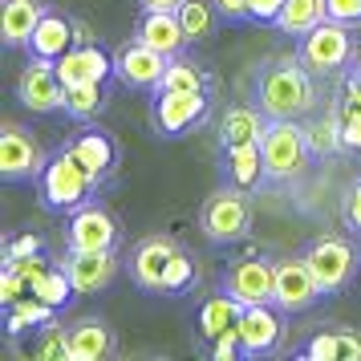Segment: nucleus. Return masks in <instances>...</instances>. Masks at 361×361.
I'll return each instance as SVG.
<instances>
[{
	"label": "nucleus",
	"mask_w": 361,
	"mask_h": 361,
	"mask_svg": "<svg viewBox=\"0 0 361 361\" xmlns=\"http://www.w3.org/2000/svg\"><path fill=\"white\" fill-rule=\"evenodd\" d=\"M57 73L66 85H90V82H110L114 78V53H106L98 41L73 45L66 57H57Z\"/></svg>",
	"instance_id": "nucleus-19"
},
{
	"label": "nucleus",
	"mask_w": 361,
	"mask_h": 361,
	"mask_svg": "<svg viewBox=\"0 0 361 361\" xmlns=\"http://www.w3.org/2000/svg\"><path fill=\"white\" fill-rule=\"evenodd\" d=\"M66 147L78 154V163H82L98 183H110L118 163H122L118 138L106 130V126H98V122H82V130L73 134V138H66Z\"/></svg>",
	"instance_id": "nucleus-14"
},
{
	"label": "nucleus",
	"mask_w": 361,
	"mask_h": 361,
	"mask_svg": "<svg viewBox=\"0 0 361 361\" xmlns=\"http://www.w3.org/2000/svg\"><path fill=\"white\" fill-rule=\"evenodd\" d=\"M341 224H345V231H349L353 240H361V179H353L349 187H345V199H341Z\"/></svg>",
	"instance_id": "nucleus-36"
},
{
	"label": "nucleus",
	"mask_w": 361,
	"mask_h": 361,
	"mask_svg": "<svg viewBox=\"0 0 361 361\" xmlns=\"http://www.w3.org/2000/svg\"><path fill=\"white\" fill-rule=\"evenodd\" d=\"M106 183H98L82 163H78V154L69 147H57L49 154V163L41 171V179H37V199H41V207L53 215H69L85 207L90 199H98V191Z\"/></svg>",
	"instance_id": "nucleus-2"
},
{
	"label": "nucleus",
	"mask_w": 361,
	"mask_h": 361,
	"mask_svg": "<svg viewBox=\"0 0 361 361\" xmlns=\"http://www.w3.org/2000/svg\"><path fill=\"white\" fill-rule=\"evenodd\" d=\"M296 53L300 61L317 73V78H337L353 66L357 57V37H353V25H341V20H321L312 33H305L296 41Z\"/></svg>",
	"instance_id": "nucleus-5"
},
{
	"label": "nucleus",
	"mask_w": 361,
	"mask_h": 361,
	"mask_svg": "<svg viewBox=\"0 0 361 361\" xmlns=\"http://www.w3.org/2000/svg\"><path fill=\"white\" fill-rule=\"evenodd\" d=\"M247 8H252V20L256 25H276L284 0H247Z\"/></svg>",
	"instance_id": "nucleus-42"
},
{
	"label": "nucleus",
	"mask_w": 361,
	"mask_h": 361,
	"mask_svg": "<svg viewBox=\"0 0 361 361\" xmlns=\"http://www.w3.org/2000/svg\"><path fill=\"white\" fill-rule=\"evenodd\" d=\"M183 247L175 235H163V231H154V235H147V240H138V244L130 247V280L142 288V293H163V280H166V268H171V260L179 256Z\"/></svg>",
	"instance_id": "nucleus-13"
},
{
	"label": "nucleus",
	"mask_w": 361,
	"mask_h": 361,
	"mask_svg": "<svg viewBox=\"0 0 361 361\" xmlns=\"http://www.w3.org/2000/svg\"><path fill=\"white\" fill-rule=\"evenodd\" d=\"M61 264H66L69 280H73V288L82 296H94L102 288H110L118 276V268H122L118 252H78V247H66Z\"/></svg>",
	"instance_id": "nucleus-17"
},
{
	"label": "nucleus",
	"mask_w": 361,
	"mask_h": 361,
	"mask_svg": "<svg viewBox=\"0 0 361 361\" xmlns=\"http://www.w3.org/2000/svg\"><path fill=\"white\" fill-rule=\"evenodd\" d=\"M20 353L29 361H73V353H69V325H61L57 317L45 321L41 329H33V341Z\"/></svg>",
	"instance_id": "nucleus-31"
},
{
	"label": "nucleus",
	"mask_w": 361,
	"mask_h": 361,
	"mask_svg": "<svg viewBox=\"0 0 361 361\" xmlns=\"http://www.w3.org/2000/svg\"><path fill=\"white\" fill-rule=\"evenodd\" d=\"M219 288L228 296H235L240 305H272L276 296V264L260 260V256H244V260H231Z\"/></svg>",
	"instance_id": "nucleus-12"
},
{
	"label": "nucleus",
	"mask_w": 361,
	"mask_h": 361,
	"mask_svg": "<svg viewBox=\"0 0 361 361\" xmlns=\"http://www.w3.org/2000/svg\"><path fill=\"white\" fill-rule=\"evenodd\" d=\"M45 163H49V154L20 122L0 126V179L4 183H37Z\"/></svg>",
	"instance_id": "nucleus-10"
},
{
	"label": "nucleus",
	"mask_w": 361,
	"mask_h": 361,
	"mask_svg": "<svg viewBox=\"0 0 361 361\" xmlns=\"http://www.w3.org/2000/svg\"><path fill=\"white\" fill-rule=\"evenodd\" d=\"M122 224L102 207L98 199H90L85 207L69 212L66 219V247L78 252H122Z\"/></svg>",
	"instance_id": "nucleus-7"
},
{
	"label": "nucleus",
	"mask_w": 361,
	"mask_h": 361,
	"mask_svg": "<svg viewBox=\"0 0 361 361\" xmlns=\"http://www.w3.org/2000/svg\"><path fill=\"white\" fill-rule=\"evenodd\" d=\"M53 264H57V260H49V256L41 252V256H25V260H13V264H4V268H13V272H17L25 284H29V293H33V284L45 276V272H49Z\"/></svg>",
	"instance_id": "nucleus-38"
},
{
	"label": "nucleus",
	"mask_w": 361,
	"mask_h": 361,
	"mask_svg": "<svg viewBox=\"0 0 361 361\" xmlns=\"http://www.w3.org/2000/svg\"><path fill=\"white\" fill-rule=\"evenodd\" d=\"M215 8H219V17L228 20V25H244V20H252L247 0H215Z\"/></svg>",
	"instance_id": "nucleus-43"
},
{
	"label": "nucleus",
	"mask_w": 361,
	"mask_h": 361,
	"mask_svg": "<svg viewBox=\"0 0 361 361\" xmlns=\"http://www.w3.org/2000/svg\"><path fill=\"white\" fill-rule=\"evenodd\" d=\"M207 357L212 361H235V357H244V341H240V325L228 329L224 337H215L212 345H207Z\"/></svg>",
	"instance_id": "nucleus-39"
},
{
	"label": "nucleus",
	"mask_w": 361,
	"mask_h": 361,
	"mask_svg": "<svg viewBox=\"0 0 361 361\" xmlns=\"http://www.w3.org/2000/svg\"><path fill=\"white\" fill-rule=\"evenodd\" d=\"M114 329L110 321H102V317H78L73 325H69V353L73 361H106L114 357Z\"/></svg>",
	"instance_id": "nucleus-24"
},
{
	"label": "nucleus",
	"mask_w": 361,
	"mask_h": 361,
	"mask_svg": "<svg viewBox=\"0 0 361 361\" xmlns=\"http://www.w3.org/2000/svg\"><path fill=\"white\" fill-rule=\"evenodd\" d=\"M29 296V284L13 272V268H0V305L8 309V305H17V300H25Z\"/></svg>",
	"instance_id": "nucleus-40"
},
{
	"label": "nucleus",
	"mask_w": 361,
	"mask_h": 361,
	"mask_svg": "<svg viewBox=\"0 0 361 361\" xmlns=\"http://www.w3.org/2000/svg\"><path fill=\"white\" fill-rule=\"evenodd\" d=\"M321 296H325V288L317 284V276H312V268L305 256H284V260H276V296H272V305H280V309L293 317V312H309Z\"/></svg>",
	"instance_id": "nucleus-16"
},
{
	"label": "nucleus",
	"mask_w": 361,
	"mask_h": 361,
	"mask_svg": "<svg viewBox=\"0 0 361 361\" xmlns=\"http://www.w3.org/2000/svg\"><path fill=\"white\" fill-rule=\"evenodd\" d=\"M195 284V260L187 256V252H179L175 260H171V268H166V280H163V293H171V296H179V293H187Z\"/></svg>",
	"instance_id": "nucleus-35"
},
{
	"label": "nucleus",
	"mask_w": 361,
	"mask_h": 361,
	"mask_svg": "<svg viewBox=\"0 0 361 361\" xmlns=\"http://www.w3.org/2000/svg\"><path fill=\"white\" fill-rule=\"evenodd\" d=\"M252 191L240 187H219L203 199L199 207V231L212 240V244H240L247 231H252Z\"/></svg>",
	"instance_id": "nucleus-6"
},
{
	"label": "nucleus",
	"mask_w": 361,
	"mask_h": 361,
	"mask_svg": "<svg viewBox=\"0 0 361 361\" xmlns=\"http://www.w3.org/2000/svg\"><path fill=\"white\" fill-rule=\"evenodd\" d=\"M183 0H138V8H159V13H179Z\"/></svg>",
	"instance_id": "nucleus-45"
},
{
	"label": "nucleus",
	"mask_w": 361,
	"mask_h": 361,
	"mask_svg": "<svg viewBox=\"0 0 361 361\" xmlns=\"http://www.w3.org/2000/svg\"><path fill=\"white\" fill-rule=\"evenodd\" d=\"M240 312H244V305L219 288L215 296H207V300L199 305V312H195V337L203 345H212L215 337H224L228 329L240 325Z\"/></svg>",
	"instance_id": "nucleus-25"
},
{
	"label": "nucleus",
	"mask_w": 361,
	"mask_h": 361,
	"mask_svg": "<svg viewBox=\"0 0 361 361\" xmlns=\"http://www.w3.org/2000/svg\"><path fill=\"white\" fill-rule=\"evenodd\" d=\"M296 357H305V361H361V333L349 325H317L300 341Z\"/></svg>",
	"instance_id": "nucleus-18"
},
{
	"label": "nucleus",
	"mask_w": 361,
	"mask_h": 361,
	"mask_svg": "<svg viewBox=\"0 0 361 361\" xmlns=\"http://www.w3.org/2000/svg\"><path fill=\"white\" fill-rule=\"evenodd\" d=\"M260 147H264V183H296L317 159L300 118H272Z\"/></svg>",
	"instance_id": "nucleus-3"
},
{
	"label": "nucleus",
	"mask_w": 361,
	"mask_h": 361,
	"mask_svg": "<svg viewBox=\"0 0 361 361\" xmlns=\"http://www.w3.org/2000/svg\"><path fill=\"white\" fill-rule=\"evenodd\" d=\"M166 53L150 49L147 41H138V37H130V41H122L114 49V78L126 90H154V85L163 82L166 73Z\"/></svg>",
	"instance_id": "nucleus-15"
},
{
	"label": "nucleus",
	"mask_w": 361,
	"mask_h": 361,
	"mask_svg": "<svg viewBox=\"0 0 361 361\" xmlns=\"http://www.w3.org/2000/svg\"><path fill=\"white\" fill-rule=\"evenodd\" d=\"M17 102L33 114H57L66 106V82L57 73V61L29 57V66L17 78Z\"/></svg>",
	"instance_id": "nucleus-11"
},
{
	"label": "nucleus",
	"mask_w": 361,
	"mask_h": 361,
	"mask_svg": "<svg viewBox=\"0 0 361 361\" xmlns=\"http://www.w3.org/2000/svg\"><path fill=\"white\" fill-rule=\"evenodd\" d=\"M154 90H187V94H215V73L207 66H199L195 57H171L166 61V73L163 82L154 85Z\"/></svg>",
	"instance_id": "nucleus-27"
},
{
	"label": "nucleus",
	"mask_w": 361,
	"mask_h": 361,
	"mask_svg": "<svg viewBox=\"0 0 361 361\" xmlns=\"http://www.w3.org/2000/svg\"><path fill=\"white\" fill-rule=\"evenodd\" d=\"M357 244H361V240H357Z\"/></svg>",
	"instance_id": "nucleus-47"
},
{
	"label": "nucleus",
	"mask_w": 361,
	"mask_h": 361,
	"mask_svg": "<svg viewBox=\"0 0 361 361\" xmlns=\"http://www.w3.org/2000/svg\"><path fill=\"white\" fill-rule=\"evenodd\" d=\"M321 20H329V4L325 0H284V8H280V17H276V29L284 37H300L312 33Z\"/></svg>",
	"instance_id": "nucleus-30"
},
{
	"label": "nucleus",
	"mask_w": 361,
	"mask_h": 361,
	"mask_svg": "<svg viewBox=\"0 0 361 361\" xmlns=\"http://www.w3.org/2000/svg\"><path fill=\"white\" fill-rule=\"evenodd\" d=\"M224 179L231 187H240V191H256L264 183V147L260 142L224 150Z\"/></svg>",
	"instance_id": "nucleus-26"
},
{
	"label": "nucleus",
	"mask_w": 361,
	"mask_h": 361,
	"mask_svg": "<svg viewBox=\"0 0 361 361\" xmlns=\"http://www.w3.org/2000/svg\"><path fill=\"white\" fill-rule=\"evenodd\" d=\"M240 341H244V357H276L288 345V312L280 305H247L240 312Z\"/></svg>",
	"instance_id": "nucleus-8"
},
{
	"label": "nucleus",
	"mask_w": 361,
	"mask_h": 361,
	"mask_svg": "<svg viewBox=\"0 0 361 361\" xmlns=\"http://www.w3.org/2000/svg\"><path fill=\"white\" fill-rule=\"evenodd\" d=\"M305 134H309V147L317 159H333V154H341L345 147V122H341V106H329L325 118H312L305 122Z\"/></svg>",
	"instance_id": "nucleus-29"
},
{
	"label": "nucleus",
	"mask_w": 361,
	"mask_h": 361,
	"mask_svg": "<svg viewBox=\"0 0 361 361\" xmlns=\"http://www.w3.org/2000/svg\"><path fill=\"white\" fill-rule=\"evenodd\" d=\"M212 94H187V90H150V126L163 138H183L207 114Z\"/></svg>",
	"instance_id": "nucleus-9"
},
{
	"label": "nucleus",
	"mask_w": 361,
	"mask_h": 361,
	"mask_svg": "<svg viewBox=\"0 0 361 361\" xmlns=\"http://www.w3.org/2000/svg\"><path fill=\"white\" fill-rule=\"evenodd\" d=\"M73 45H78L73 17H69V13H57V8H49V13L41 17V25L33 29V37H29V57L57 61V57H66Z\"/></svg>",
	"instance_id": "nucleus-23"
},
{
	"label": "nucleus",
	"mask_w": 361,
	"mask_h": 361,
	"mask_svg": "<svg viewBox=\"0 0 361 361\" xmlns=\"http://www.w3.org/2000/svg\"><path fill=\"white\" fill-rule=\"evenodd\" d=\"M134 37L147 41L150 49L166 53V57H179L187 49V33L179 25V13H159V8H142L134 20Z\"/></svg>",
	"instance_id": "nucleus-22"
},
{
	"label": "nucleus",
	"mask_w": 361,
	"mask_h": 361,
	"mask_svg": "<svg viewBox=\"0 0 361 361\" xmlns=\"http://www.w3.org/2000/svg\"><path fill=\"white\" fill-rule=\"evenodd\" d=\"M268 122H272V118L264 114L256 102H235V106H228L224 118H219V150L247 147V142H264Z\"/></svg>",
	"instance_id": "nucleus-20"
},
{
	"label": "nucleus",
	"mask_w": 361,
	"mask_h": 361,
	"mask_svg": "<svg viewBox=\"0 0 361 361\" xmlns=\"http://www.w3.org/2000/svg\"><path fill=\"white\" fill-rule=\"evenodd\" d=\"M219 8H215V0H183L179 4V25L183 33H187V45H207L219 29Z\"/></svg>",
	"instance_id": "nucleus-32"
},
{
	"label": "nucleus",
	"mask_w": 361,
	"mask_h": 361,
	"mask_svg": "<svg viewBox=\"0 0 361 361\" xmlns=\"http://www.w3.org/2000/svg\"><path fill=\"white\" fill-rule=\"evenodd\" d=\"M256 106L268 118H309L317 110V73L300 53H272L256 66Z\"/></svg>",
	"instance_id": "nucleus-1"
},
{
	"label": "nucleus",
	"mask_w": 361,
	"mask_h": 361,
	"mask_svg": "<svg viewBox=\"0 0 361 361\" xmlns=\"http://www.w3.org/2000/svg\"><path fill=\"white\" fill-rule=\"evenodd\" d=\"M317 284L325 288V296L345 293L353 276H357V260H361V244H353V235H341V231H325V235H312L305 252Z\"/></svg>",
	"instance_id": "nucleus-4"
},
{
	"label": "nucleus",
	"mask_w": 361,
	"mask_h": 361,
	"mask_svg": "<svg viewBox=\"0 0 361 361\" xmlns=\"http://www.w3.org/2000/svg\"><path fill=\"white\" fill-rule=\"evenodd\" d=\"M73 29H78V45H90V41H98V37L90 33V25H85V20H73Z\"/></svg>",
	"instance_id": "nucleus-46"
},
{
	"label": "nucleus",
	"mask_w": 361,
	"mask_h": 361,
	"mask_svg": "<svg viewBox=\"0 0 361 361\" xmlns=\"http://www.w3.org/2000/svg\"><path fill=\"white\" fill-rule=\"evenodd\" d=\"M53 317H57V309L29 293L25 300H17V305L4 309V337H8V345H20V337H29L33 329H41L45 321H53Z\"/></svg>",
	"instance_id": "nucleus-28"
},
{
	"label": "nucleus",
	"mask_w": 361,
	"mask_h": 361,
	"mask_svg": "<svg viewBox=\"0 0 361 361\" xmlns=\"http://www.w3.org/2000/svg\"><path fill=\"white\" fill-rule=\"evenodd\" d=\"M341 122H345V147L361 154V110H341Z\"/></svg>",
	"instance_id": "nucleus-44"
},
{
	"label": "nucleus",
	"mask_w": 361,
	"mask_h": 361,
	"mask_svg": "<svg viewBox=\"0 0 361 361\" xmlns=\"http://www.w3.org/2000/svg\"><path fill=\"white\" fill-rule=\"evenodd\" d=\"M49 13L45 0H0V41L4 49H29V37Z\"/></svg>",
	"instance_id": "nucleus-21"
},
{
	"label": "nucleus",
	"mask_w": 361,
	"mask_h": 361,
	"mask_svg": "<svg viewBox=\"0 0 361 361\" xmlns=\"http://www.w3.org/2000/svg\"><path fill=\"white\" fill-rule=\"evenodd\" d=\"M329 17L341 20V25H361V0H325Z\"/></svg>",
	"instance_id": "nucleus-41"
},
{
	"label": "nucleus",
	"mask_w": 361,
	"mask_h": 361,
	"mask_svg": "<svg viewBox=\"0 0 361 361\" xmlns=\"http://www.w3.org/2000/svg\"><path fill=\"white\" fill-rule=\"evenodd\" d=\"M73 293H78V288H73V280H69V272H66V264H61V260L53 264L49 272H45V276L33 284V296H37V300L53 305L57 312H61L69 300H73Z\"/></svg>",
	"instance_id": "nucleus-34"
},
{
	"label": "nucleus",
	"mask_w": 361,
	"mask_h": 361,
	"mask_svg": "<svg viewBox=\"0 0 361 361\" xmlns=\"http://www.w3.org/2000/svg\"><path fill=\"white\" fill-rule=\"evenodd\" d=\"M106 106H110L106 82L66 85V106H61V114H66V118H73V122H98Z\"/></svg>",
	"instance_id": "nucleus-33"
},
{
	"label": "nucleus",
	"mask_w": 361,
	"mask_h": 361,
	"mask_svg": "<svg viewBox=\"0 0 361 361\" xmlns=\"http://www.w3.org/2000/svg\"><path fill=\"white\" fill-rule=\"evenodd\" d=\"M41 252H45V240L37 231H20V235H8L4 240V264L25 260V256H41Z\"/></svg>",
	"instance_id": "nucleus-37"
}]
</instances>
